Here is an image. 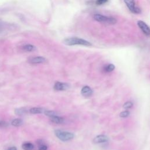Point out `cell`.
Wrapping results in <instances>:
<instances>
[{
  "instance_id": "277c9868",
  "label": "cell",
  "mask_w": 150,
  "mask_h": 150,
  "mask_svg": "<svg viewBox=\"0 0 150 150\" xmlns=\"http://www.w3.org/2000/svg\"><path fill=\"white\" fill-rule=\"evenodd\" d=\"M124 2L130 11L134 14H140L141 10L135 5L134 0H124Z\"/></svg>"
},
{
  "instance_id": "30bf717a",
  "label": "cell",
  "mask_w": 150,
  "mask_h": 150,
  "mask_svg": "<svg viewBox=\"0 0 150 150\" xmlns=\"http://www.w3.org/2000/svg\"><path fill=\"white\" fill-rule=\"evenodd\" d=\"M51 118V121L53 123H56V124H62L64 122L65 119L61 117H59L58 116H55L54 117H52Z\"/></svg>"
},
{
  "instance_id": "5b68a950",
  "label": "cell",
  "mask_w": 150,
  "mask_h": 150,
  "mask_svg": "<svg viewBox=\"0 0 150 150\" xmlns=\"http://www.w3.org/2000/svg\"><path fill=\"white\" fill-rule=\"evenodd\" d=\"M138 25L141 30L142 31L144 34L147 35V36H149L150 35V28L144 22L142 21H138Z\"/></svg>"
},
{
  "instance_id": "4fadbf2b",
  "label": "cell",
  "mask_w": 150,
  "mask_h": 150,
  "mask_svg": "<svg viewBox=\"0 0 150 150\" xmlns=\"http://www.w3.org/2000/svg\"><path fill=\"white\" fill-rule=\"evenodd\" d=\"M23 124V121L21 120V119L19 118H16L13 120L11 121V124L13 125V126L15 127H19L21 125H22Z\"/></svg>"
},
{
  "instance_id": "603a6c76",
  "label": "cell",
  "mask_w": 150,
  "mask_h": 150,
  "mask_svg": "<svg viewBox=\"0 0 150 150\" xmlns=\"http://www.w3.org/2000/svg\"><path fill=\"white\" fill-rule=\"evenodd\" d=\"M8 150H17V148L15 147H11L9 148Z\"/></svg>"
},
{
  "instance_id": "5bb4252c",
  "label": "cell",
  "mask_w": 150,
  "mask_h": 150,
  "mask_svg": "<svg viewBox=\"0 0 150 150\" xmlns=\"http://www.w3.org/2000/svg\"><path fill=\"white\" fill-rule=\"evenodd\" d=\"M22 147L24 150H32L34 148V145L31 142H25L23 144Z\"/></svg>"
},
{
  "instance_id": "9c48e42d",
  "label": "cell",
  "mask_w": 150,
  "mask_h": 150,
  "mask_svg": "<svg viewBox=\"0 0 150 150\" xmlns=\"http://www.w3.org/2000/svg\"><path fill=\"white\" fill-rule=\"evenodd\" d=\"M81 93L83 96L89 97L92 95L93 90L90 87L86 86H84L82 88V89L81 90Z\"/></svg>"
},
{
  "instance_id": "8992f818",
  "label": "cell",
  "mask_w": 150,
  "mask_h": 150,
  "mask_svg": "<svg viewBox=\"0 0 150 150\" xmlns=\"http://www.w3.org/2000/svg\"><path fill=\"white\" fill-rule=\"evenodd\" d=\"M69 85L67 83L57 81L54 85V89L57 91H63L69 89Z\"/></svg>"
},
{
  "instance_id": "52a82bcc",
  "label": "cell",
  "mask_w": 150,
  "mask_h": 150,
  "mask_svg": "<svg viewBox=\"0 0 150 150\" xmlns=\"http://www.w3.org/2000/svg\"><path fill=\"white\" fill-rule=\"evenodd\" d=\"M109 140V138L106 136L104 135H99L96 136L93 139V142L95 144H100V143L106 142Z\"/></svg>"
},
{
  "instance_id": "d6986e66",
  "label": "cell",
  "mask_w": 150,
  "mask_h": 150,
  "mask_svg": "<svg viewBox=\"0 0 150 150\" xmlns=\"http://www.w3.org/2000/svg\"><path fill=\"white\" fill-rule=\"evenodd\" d=\"M130 114V111L126 110V111H124L121 112L120 114V117H122V118H126L127 117L129 116Z\"/></svg>"
},
{
  "instance_id": "7402d4cb",
  "label": "cell",
  "mask_w": 150,
  "mask_h": 150,
  "mask_svg": "<svg viewBox=\"0 0 150 150\" xmlns=\"http://www.w3.org/2000/svg\"><path fill=\"white\" fill-rule=\"evenodd\" d=\"M48 149V147L46 146L45 144H42L41 145H39V150H47Z\"/></svg>"
},
{
  "instance_id": "ac0fdd59",
  "label": "cell",
  "mask_w": 150,
  "mask_h": 150,
  "mask_svg": "<svg viewBox=\"0 0 150 150\" xmlns=\"http://www.w3.org/2000/svg\"><path fill=\"white\" fill-rule=\"evenodd\" d=\"M133 106V103L131 101H127L123 105V108L125 109H130Z\"/></svg>"
},
{
  "instance_id": "7a4b0ae2",
  "label": "cell",
  "mask_w": 150,
  "mask_h": 150,
  "mask_svg": "<svg viewBox=\"0 0 150 150\" xmlns=\"http://www.w3.org/2000/svg\"><path fill=\"white\" fill-rule=\"evenodd\" d=\"M93 18L96 21L99 22L111 24V25H114L117 23L116 19L113 17L104 16V15L97 14L94 15Z\"/></svg>"
},
{
  "instance_id": "3957f363",
  "label": "cell",
  "mask_w": 150,
  "mask_h": 150,
  "mask_svg": "<svg viewBox=\"0 0 150 150\" xmlns=\"http://www.w3.org/2000/svg\"><path fill=\"white\" fill-rule=\"evenodd\" d=\"M55 134L59 140L62 141H68L71 140L74 138V134L68 131H64L62 130H57L55 131Z\"/></svg>"
},
{
  "instance_id": "6da1fadb",
  "label": "cell",
  "mask_w": 150,
  "mask_h": 150,
  "mask_svg": "<svg viewBox=\"0 0 150 150\" xmlns=\"http://www.w3.org/2000/svg\"><path fill=\"white\" fill-rule=\"evenodd\" d=\"M63 43H65V45L68 46H73L77 45H83L86 46H92V44L90 43L89 41L76 37H72L65 39V40L63 41Z\"/></svg>"
},
{
  "instance_id": "7c38bea8",
  "label": "cell",
  "mask_w": 150,
  "mask_h": 150,
  "mask_svg": "<svg viewBox=\"0 0 150 150\" xmlns=\"http://www.w3.org/2000/svg\"><path fill=\"white\" fill-rule=\"evenodd\" d=\"M45 110H44L42 108H40V107H34L32 108L29 110V112L31 114H41L42 113H44Z\"/></svg>"
},
{
  "instance_id": "8fae6325",
  "label": "cell",
  "mask_w": 150,
  "mask_h": 150,
  "mask_svg": "<svg viewBox=\"0 0 150 150\" xmlns=\"http://www.w3.org/2000/svg\"><path fill=\"white\" fill-rule=\"evenodd\" d=\"M22 49L25 52H33L36 50V47L34 45H31V44H27V45L23 46Z\"/></svg>"
},
{
  "instance_id": "ba28073f",
  "label": "cell",
  "mask_w": 150,
  "mask_h": 150,
  "mask_svg": "<svg viewBox=\"0 0 150 150\" xmlns=\"http://www.w3.org/2000/svg\"><path fill=\"white\" fill-rule=\"evenodd\" d=\"M46 61V59L42 56H36L29 59V63L32 64H39L45 63Z\"/></svg>"
},
{
  "instance_id": "ffe728a7",
  "label": "cell",
  "mask_w": 150,
  "mask_h": 150,
  "mask_svg": "<svg viewBox=\"0 0 150 150\" xmlns=\"http://www.w3.org/2000/svg\"><path fill=\"white\" fill-rule=\"evenodd\" d=\"M8 124L5 121H0V128H6L7 127Z\"/></svg>"
},
{
  "instance_id": "e0dca14e",
  "label": "cell",
  "mask_w": 150,
  "mask_h": 150,
  "mask_svg": "<svg viewBox=\"0 0 150 150\" xmlns=\"http://www.w3.org/2000/svg\"><path fill=\"white\" fill-rule=\"evenodd\" d=\"M115 69V66L113 64H109L105 67L104 70L106 72H111Z\"/></svg>"
},
{
  "instance_id": "2e32d148",
  "label": "cell",
  "mask_w": 150,
  "mask_h": 150,
  "mask_svg": "<svg viewBox=\"0 0 150 150\" xmlns=\"http://www.w3.org/2000/svg\"><path fill=\"white\" fill-rule=\"evenodd\" d=\"M44 114H45L46 116L50 117H52L57 116L56 113L54 111H52V110H45Z\"/></svg>"
},
{
  "instance_id": "44dd1931",
  "label": "cell",
  "mask_w": 150,
  "mask_h": 150,
  "mask_svg": "<svg viewBox=\"0 0 150 150\" xmlns=\"http://www.w3.org/2000/svg\"><path fill=\"white\" fill-rule=\"evenodd\" d=\"M107 1H108V0H96V4L98 5H101L105 3H106Z\"/></svg>"
},
{
  "instance_id": "9a60e30c",
  "label": "cell",
  "mask_w": 150,
  "mask_h": 150,
  "mask_svg": "<svg viewBox=\"0 0 150 150\" xmlns=\"http://www.w3.org/2000/svg\"><path fill=\"white\" fill-rule=\"evenodd\" d=\"M26 113V109L25 108H19L15 110V113L18 116H22Z\"/></svg>"
}]
</instances>
